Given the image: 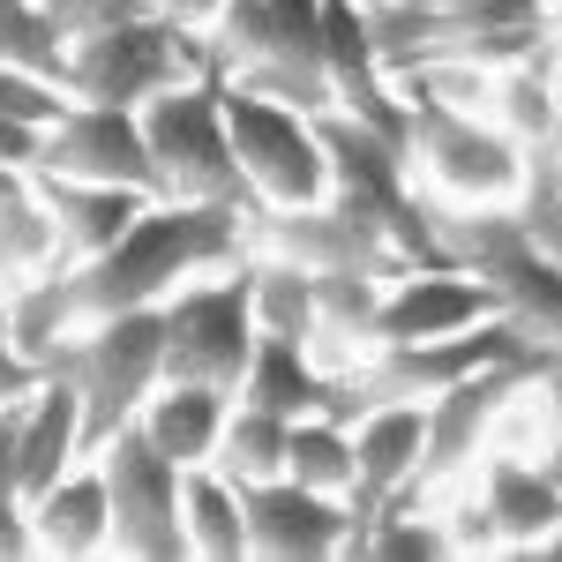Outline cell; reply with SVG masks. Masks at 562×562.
Here are the masks:
<instances>
[{"instance_id": "obj_1", "label": "cell", "mask_w": 562, "mask_h": 562, "mask_svg": "<svg viewBox=\"0 0 562 562\" xmlns=\"http://www.w3.org/2000/svg\"><path fill=\"white\" fill-rule=\"evenodd\" d=\"M240 256H248V211L158 195L128 217V233L113 248L68 262V307H76V323L121 315V307H158L173 285L203 278V270H233Z\"/></svg>"}, {"instance_id": "obj_2", "label": "cell", "mask_w": 562, "mask_h": 562, "mask_svg": "<svg viewBox=\"0 0 562 562\" xmlns=\"http://www.w3.org/2000/svg\"><path fill=\"white\" fill-rule=\"evenodd\" d=\"M211 68L233 90H256L301 113L338 105L323 68V0H225L211 23Z\"/></svg>"}, {"instance_id": "obj_3", "label": "cell", "mask_w": 562, "mask_h": 562, "mask_svg": "<svg viewBox=\"0 0 562 562\" xmlns=\"http://www.w3.org/2000/svg\"><path fill=\"white\" fill-rule=\"evenodd\" d=\"M143 143H150V166L158 188L173 203H225V211H248V188L233 166V135H225V76L203 68L188 83H166L158 98L135 105Z\"/></svg>"}, {"instance_id": "obj_4", "label": "cell", "mask_w": 562, "mask_h": 562, "mask_svg": "<svg viewBox=\"0 0 562 562\" xmlns=\"http://www.w3.org/2000/svg\"><path fill=\"white\" fill-rule=\"evenodd\" d=\"M203 68H211V38L143 8V15H121V23H98L83 38H68L60 83L83 105H128L135 113L143 98H158L166 83H188Z\"/></svg>"}, {"instance_id": "obj_5", "label": "cell", "mask_w": 562, "mask_h": 562, "mask_svg": "<svg viewBox=\"0 0 562 562\" xmlns=\"http://www.w3.org/2000/svg\"><path fill=\"white\" fill-rule=\"evenodd\" d=\"M405 173L420 203H450V211H510L525 180V150L495 128L487 113H435L413 105L405 113Z\"/></svg>"}, {"instance_id": "obj_6", "label": "cell", "mask_w": 562, "mask_h": 562, "mask_svg": "<svg viewBox=\"0 0 562 562\" xmlns=\"http://www.w3.org/2000/svg\"><path fill=\"white\" fill-rule=\"evenodd\" d=\"M45 375L76 383V397H83V458H90L105 435H121L143 413L150 390L166 383V368H158V307H121V315L83 323Z\"/></svg>"}, {"instance_id": "obj_7", "label": "cell", "mask_w": 562, "mask_h": 562, "mask_svg": "<svg viewBox=\"0 0 562 562\" xmlns=\"http://www.w3.org/2000/svg\"><path fill=\"white\" fill-rule=\"evenodd\" d=\"M256 352V315H248V278L233 270H203L173 285L158 301V368L166 383H211V390H240Z\"/></svg>"}, {"instance_id": "obj_8", "label": "cell", "mask_w": 562, "mask_h": 562, "mask_svg": "<svg viewBox=\"0 0 562 562\" xmlns=\"http://www.w3.org/2000/svg\"><path fill=\"white\" fill-rule=\"evenodd\" d=\"M225 135H233L248 211H301L330 195V150L315 135V113L225 83Z\"/></svg>"}, {"instance_id": "obj_9", "label": "cell", "mask_w": 562, "mask_h": 562, "mask_svg": "<svg viewBox=\"0 0 562 562\" xmlns=\"http://www.w3.org/2000/svg\"><path fill=\"white\" fill-rule=\"evenodd\" d=\"M510 352H532L510 315H487L473 330H450V338H405V346H368L352 360V375H338V413H360V405H428L458 375H473L487 360H510Z\"/></svg>"}, {"instance_id": "obj_10", "label": "cell", "mask_w": 562, "mask_h": 562, "mask_svg": "<svg viewBox=\"0 0 562 562\" xmlns=\"http://www.w3.org/2000/svg\"><path fill=\"white\" fill-rule=\"evenodd\" d=\"M98 480H105V510H113V555L128 562H180L188 540H180V465L150 442V435L121 428L105 435L98 450Z\"/></svg>"}, {"instance_id": "obj_11", "label": "cell", "mask_w": 562, "mask_h": 562, "mask_svg": "<svg viewBox=\"0 0 562 562\" xmlns=\"http://www.w3.org/2000/svg\"><path fill=\"white\" fill-rule=\"evenodd\" d=\"M248 248L285 256L301 270H375V278L413 270V256L390 240L383 225L368 211H352V203H338V195L301 203V211H248Z\"/></svg>"}, {"instance_id": "obj_12", "label": "cell", "mask_w": 562, "mask_h": 562, "mask_svg": "<svg viewBox=\"0 0 562 562\" xmlns=\"http://www.w3.org/2000/svg\"><path fill=\"white\" fill-rule=\"evenodd\" d=\"M38 173H68V180H105V188H135V195H166L158 166H150V143L143 121L128 105H68L60 128H45V158Z\"/></svg>"}, {"instance_id": "obj_13", "label": "cell", "mask_w": 562, "mask_h": 562, "mask_svg": "<svg viewBox=\"0 0 562 562\" xmlns=\"http://www.w3.org/2000/svg\"><path fill=\"white\" fill-rule=\"evenodd\" d=\"M420 442H428V405H360L352 413V540L383 518L397 495L420 487Z\"/></svg>"}, {"instance_id": "obj_14", "label": "cell", "mask_w": 562, "mask_h": 562, "mask_svg": "<svg viewBox=\"0 0 562 562\" xmlns=\"http://www.w3.org/2000/svg\"><path fill=\"white\" fill-rule=\"evenodd\" d=\"M495 307V285L473 278L465 262H413L397 270L375 301V346H405V338H450V330H473Z\"/></svg>"}, {"instance_id": "obj_15", "label": "cell", "mask_w": 562, "mask_h": 562, "mask_svg": "<svg viewBox=\"0 0 562 562\" xmlns=\"http://www.w3.org/2000/svg\"><path fill=\"white\" fill-rule=\"evenodd\" d=\"M240 503H248V555H270V562L352 555V510L338 495H315V487L278 473L240 487Z\"/></svg>"}, {"instance_id": "obj_16", "label": "cell", "mask_w": 562, "mask_h": 562, "mask_svg": "<svg viewBox=\"0 0 562 562\" xmlns=\"http://www.w3.org/2000/svg\"><path fill=\"white\" fill-rule=\"evenodd\" d=\"M473 495L487 503V525H495V555H532L562 518V480L532 458H480Z\"/></svg>"}, {"instance_id": "obj_17", "label": "cell", "mask_w": 562, "mask_h": 562, "mask_svg": "<svg viewBox=\"0 0 562 562\" xmlns=\"http://www.w3.org/2000/svg\"><path fill=\"white\" fill-rule=\"evenodd\" d=\"M31 540H38L45 562H90L113 555V510H105V480H98V458H76L68 473L38 487L31 503Z\"/></svg>"}, {"instance_id": "obj_18", "label": "cell", "mask_w": 562, "mask_h": 562, "mask_svg": "<svg viewBox=\"0 0 562 562\" xmlns=\"http://www.w3.org/2000/svg\"><path fill=\"white\" fill-rule=\"evenodd\" d=\"M45 217H53V240L60 262H90L98 248H113L128 233V217L158 195H135V188H105V180H68V173H38Z\"/></svg>"}, {"instance_id": "obj_19", "label": "cell", "mask_w": 562, "mask_h": 562, "mask_svg": "<svg viewBox=\"0 0 562 562\" xmlns=\"http://www.w3.org/2000/svg\"><path fill=\"white\" fill-rule=\"evenodd\" d=\"M76 458H83V397L68 375H38V390L23 397V473H15L23 503L53 487Z\"/></svg>"}, {"instance_id": "obj_20", "label": "cell", "mask_w": 562, "mask_h": 562, "mask_svg": "<svg viewBox=\"0 0 562 562\" xmlns=\"http://www.w3.org/2000/svg\"><path fill=\"white\" fill-rule=\"evenodd\" d=\"M233 397H248L262 413H285V420H301V413H338V375H323L315 352L293 346V338H256L248 375H240ZM338 420H346V413H338Z\"/></svg>"}, {"instance_id": "obj_21", "label": "cell", "mask_w": 562, "mask_h": 562, "mask_svg": "<svg viewBox=\"0 0 562 562\" xmlns=\"http://www.w3.org/2000/svg\"><path fill=\"white\" fill-rule=\"evenodd\" d=\"M225 413H233V397H225V390H211V383H158L150 397H143L135 428L150 435L173 465H211Z\"/></svg>"}, {"instance_id": "obj_22", "label": "cell", "mask_w": 562, "mask_h": 562, "mask_svg": "<svg viewBox=\"0 0 562 562\" xmlns=\"http://www.w3.org/2000/svg\"><path fill=\"white\" fill-rule=\"evenodd\" d=\"M180 540L195 562L248 555V503L217 465H180Z\"/></svg>"}, {"instance_id": "obj_23", "label": "cell", "mask_w": 562, "mask_h": 562, "mask_svg": "<svg viewBox=\"0 0 562 562\" xmlns=\"http://www.w3.org/2000/svg\"><path fill=\"white\" fill-rule=\"evenodd\" d=\"M38 270H60V240H53V217H45L38 173L0 166V293H15Z\"/></svg>"}, {"instance_id": "obj_24", "label": "cell", "mask_w": 562, "mask_h": 562, "mask_svg": "<svg viewBox=\"0 0 562 562\" xmlns=\"http://www.w3.org/2000/svg\"><path fill=\"white\" fill-rule=\"evenodd\" d=\"M0 323H8L15 352L45 375V368L60 360V346L83 330L76 307H68V262H60V270H38V278H23L15 293H0Z\"/></svg>"}, {"instance_id": "obj_25", "label": "cell", "mask_w": 562, "mask_h": 562, "mask_svg": "<svg viewBox=\"0 0 562 562\" xmlns=\"http://www.w3.org/2000/svg\"><path fill=\"white\" fill-rule=\"evenodd\" d=\"M555 38L540 45V53H525V60H503L495 68V83H487V121L510 135L518 150L532 143H548V121H555Z\"/></svg>"}, {"instance_id": "obj_26", "label": "cell", "mask_w": 562, "mask_h": 562, "mask_svg": "<svg viewBox=\"0 0 562 562\" xmlns=\"http://www.w3.org/2000/svg\"><path fill=\"white\" fill-rule=\"evenodd\" d=\"M240 278H248V315H256V338H293V346H307V338H315V270L248 248V256H240Z\"/></svg>"}, {"instance_id": "obj_27", "label": "cell", "mask_w": 562, "mask_h": 562, "mask_svg": "<svg viewBox=\"0 0 562 562\" xmlns=\"http://www.w3.org/2000/svg\"><path fill=\"white\" fill-rule=\"evenodd\" d=\"M285 413H262V405H248V397H233V413H225V428H217V450L211 465L233 487H256V480H278L285 473Z\"/></svg>"}, {"instance_id": "obj_28", "label": "cell", "mask_w": 562, "mask_h": 562, "mask_svg": "<svg viewBox=\"0 0 562 562\" xmlns=\"http://www.w3.org/2000/svg\"><path fill=\"white\" fill-rule=\"evenodd\" d=\"M285 480H301L315 495H338L346 503L352 487V420L338 413H301L285 428Z\"/></svg>"}, {"instance_id": "obj_29", "label": "cell", "mask_w": 562, "mask_h": 562, "mask_svg": "<svg viewBox=\"0 0 562 562\" xmlns=\"http://www.w3.org/2000/svg\"><path fill=\"white\" fill-rule=\"evenodd\" d=\"M487 83H495V68H480V60H413V68L390 76V90H397L405 113H413V105H435V113H487Z\"/></svg>"}, {"instance_id": "obj_30", "label": "cell", "mask_w": 562, "mask_h": 562, "mask_svg": "<svg viewBox=\"0 0 562 562\" xmlns=\"http://www.w3.org/2000/svg\"><path fill=\"white\" fill-rule=\"evenodd\" d=\"M76 98L60 76H45V68H0V113L8 121H31V128H60V113H68Z\"/></svg>"}, {"instance_id": "obj_31", "label": "cell", "mask_w": 562, "mask_h": 562, "mask_svg": "<svg viewBox=\"0 0 562 562\" xmlns=\"http://www.w3.org/2000/svg\"><path fill=\"white\" fill-rule=\"evenodd\" d=\"M45 15L60 23V38H83V31H98V23H121V15H143L150 0H38Z\"/></svg>"}, {"instance_id": "obj_32", "label": "cell", "mask_w": 562, "mask_h": 562, "mask_svg": "<svg viewBox=\"0 0 562 562\" xmlns=\"http://www.w3.org/2000/svg\"><path fill=\"white\" fill-rule=\"evenodd\" d=\"M435 15H450V23H540L548 15V0H420Z\"/></svg>"}, {"instance_id": "obj_33", "label": "cell", "mask_w": 562, "mask_h": 562, "mask_svg": "<svg viewBox=\"0 0 562 562\" xmlns=\"http://www.w3.org/2000/svg\"><path fill=\"white\" fill-rule=\"evenodd\" d=\"M15 473H23V397L0 405V495H23Z\"/></svg>"}, {"instance_id": "obj_34", "label": "cell", "mask_w": 562, "mask_h": 562, "mask_svg": "<svg viewBox=\"0 0 562 562\" xmlns=\"http://www.w3.org/2000/svg\"><path fill=\"white\" fill-rule=\"evenodd\" d=\"M38 158H45V128L0 113V166H31V173H38Z\"/></svg>"}, {"instance_id": "obj_35", "label": "cell", "mask_w": 562, "mask_h": 562, "mask_svg": "<svg viewBox=\"0 0 562 562\" xmlns=\"http://www.w3.org/2000/svg\"><path fill=\"white\" fill-rule=\"evenodd\" d=\"M0 555H8V562L38 555V540H31V510H23V495H0Z\"/></svg>"}, {"instance_id": "obj_36", "label": "cell", "mask_w": 562, "mask_h": 562, "mask_svg": "<svg viewBox=\"0 0 562 562\" xmlns=\"http://www.w3.org/2000/svg\"><path fill=\"white\" fill-rule=\"evenodd\" d=\"M31 390H38V368H31V360L15 352L8 323H0V405H8V397H31Z\"/></svg>"}, {"instance_id": "obj_37", "label": "cell", "mask_w": 562, "mask_h": 562, "mask_svg": "<svg viewBox=\"0 0 562 562\" xmlns=\"http://www.w3.org/2000/svg\"><path fill=\"white\" fill-rule=\"evenodd\" d=\"M217 8H225V0H150V15H166V23H180V31H195V38H211Z\"/></svg>"}, {"instance_id": "obj_38", "label": "cell", "mask_w": 562, "mask_h": 562, "mask_svg": "<svg viewBox=\"0 0 562 562\" xmlns=\"http://www.w3.org/2000/svg\"><path fill=\"white\" fill-rule=\"evenodd\" d=\"M540 150L562 166V60H555V121H548V143H540Z\"/></svg>"}]
</instances>
